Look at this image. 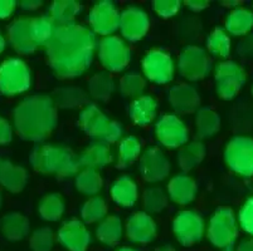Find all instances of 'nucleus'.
I'll use <instances>...</instances> for the list:
<instances>
[{
    "label": "nucleus",
    "instance_id": "ea45409f",
    "mask_svg": "<svg viewBox=\"0 0 253 251\" xmlns=\"http://www.w3.org/2000/svg\"><path fill=\"white\" fill-rule=\"evenodd\" d=\"M146 78L137 72H128L125 73L123 77L120 78L119 89L124 97L126 98H139L144 96V92L146 89Z\"/></svg>",
    "mask_w": 253,
    "mask_h": 251
},
{
    "label": "nucleus",
    "instance_id": "58836bf2",
    "mask_svg": "<svg viewBox=\"0 0 253 251\" xmlns=\"http://www.w3.org/2000/svg\"><path fill=\"white\" fill-rule=\"evenodd\" d=\"M107 202L102 196H92L81 207V218L84 224H98L107 216Z\"/></svg>",
    "mask_w": 253,
    "mask_h": 251
},
{
    "label": "nucleus",
    "instance_id": "f03ea898",
    "mask_svg": "<svg viewBox=\"0 0 253 251\" xmlns=\"http://www.w3.org/2000/svg\"><path fill=\"white\" fill-rule=\"evenodd\" d=\"M58 122L57 107L52 97L34 94L15 107L13 124L18 135L27 141L41 142L49 137Z\"/></svg>",
    "mask_w": 253,
    "mask_h": 251
},
{
    "label": "nucleus",
    "instance_id": "13d9d810",
    "mask_svg": "<svg viewBox=\"0 0 253 251\" xmlns=\"http://www.w3.org/2000/svg\"><path fill=\"white\" fill-rule=\"evenodd\" d=\"M1 204H3V193L0 191V206H1Z\"/></svg>",
    "mask_w": 253,
    "mask_h": 251
},
{
    "label": "nucleus",
    "instance_id": "0eeeda50",
    "mask_svg": "<svg viewBox=\"0 0 253 251\" xmlns=\"http://www.w3.org/2000/svg\"><path fill=\"white\" fill-rule=\"evenodd\" d=\"M31 86V69L23 59L9 58L0 64V93L14 97L25 93Z\"/></svg>",
    "mask_w": 253,
    "mask_h": 251
},
{
    "label": "nucleus",
    "instance_id": "393cba45",
    "mask_svg": "<svg viewBox=\"0 0 253 251\" xmlns=\"http://www.w3.org/2000/svg\"><path fill=\"white\" fill-rule=\"evenodd\" d=\"M111 199L121 207H132L139 200V187L132 177L124 175L112 183Z\"/></svg>",
    "mask_w": 253,
    "mask_h": 251
},
{
    "label": "nucleus",
    "instance_id": "c9c22d12",
    "mask_svg": "<svg viewBox=\"0 0 253 251\" xmlns=\"http://www.w3.org/2000/svg\"><path fill=\"white\" fill-rule=\"evenodd\" d=\"M103 187L102 176L97 170L81 169L76 176V188L86 196H97Z\"/></svg>",
    "mask_w": 253,
    "mask_h": 251
},
{
    "label": "nucleus",
    "instance_id": "2f4dec72",
    "mask_svg": "<svg viewBox=\"0 0 253 251\" xmlns=\"http://www.w3.org/2000/svg\"><path fill=\"white\" fill-rule=\"evenodd\" d=\"M81 10L82 5L77 0H56L49 6V17L57 25L71 24Z\"/></svg>",
    "mask_w": 253,
    "mask_h": 251
},
{
    "label": "nucleus",
    "instance_id": "a211bd4d",
    "mask_svg": "<svg viewBox=\"0 0 253 251\" xmlns=\"http://www.w3.org/2000/svg\"><path fill=\"white\" fill-rule=\"evenodd\" d=\"M126 238L134 244H149L155 240L158 225L148 213H135L127 218L125 225Z\"/></svg>",
    "mask_w": 253,
    "mask_h": 251
},
{
    "label": "nucleus",
    "instance_id": "dca6fc26",
    "mask_svg": "<svg viewBox=\"0 0 253 251\" xmlns=\"http://www.w3.org/2000/svg\"><path fill=\"white\" fill-rule=\"evenodd\" d=\"M150 28L148 13L142 8L131 5L120 14V28L123 39L128 41H139L144 38Z\"/></svg>",
    "mask_w": 253,
    "mask_h": 251
},
{
    "label": "nucleus",
    "instance_id": "aec40b11",
    "mask_svg": "<svg viewBox=\"0 0 253 251\" xmlns=\"http://www.w3.org/2000/svg\"><path fill=\"white\" fill-rule=\"evenodd\" d=\"M31 23L32 18H18L8 28L9 43L19 54H31L38 49L32 38Z\"/></svg>",
    "mask_w": 253,
    "mask_h": 251
},
{
    "label": "nucleus",
    "instance_id": "6e6d98bb",
    "mask_svg": "<svg viewBox=\"0 0 253 251\" xmlns=\"http://www.w3.org/2000/svg\"><path fill=\"white\" fill-rule=\"evenodd\" d=\"M116 251H137L136 249H132V248H120L117 249Z\"/></svg>",
    "mask_w": 253,
    "mask_h": 251
},
{
    "label": "nucleus",
    "instance_id": "de8ad7c7",
    "mask_svg": "<svg viewBox=\"0 0 253 251\" xmlns=\"http://www.w3.org/2000/svg\"><path fill=\"white\" fill-rule=\"evenodd\" d=\"M17 3L14 0H0V19H6L14 13Z\"/></svg>",
    "mask_w": 253,
    "mask_h": 251
},
{
    "label": "nucleus",
    "instance_id": "a878e982",
    "mask_svg": "<svg viewBox=\"0 0 253 251\" xmlns=\"http://www.w3.org/2000/svg\"><path fill=\"white\" fill-rule=\"evenodd\" d=\"M224 29L229 36H246L253 31V11L245 6L232 9L224 22Z\"/></svg>",
    "mask_w": 253,
    "mask_h": 251
},
{
    "label": "nucleus",
    "instance_id": "72a5a7b5",
    "mask_svg": "<svg viewBox=\"0 0 253 251\" xmlns=\"http://www.w3.org/2000/svg\"><path fill=\"white\" fill-rule=\"evenodd\" d=\"M58 25L53 22L49 15H41V17L32 18L31 32L34 44L37 48H45L49 41L52 40L53 36L56 33Z\"/></svg>",
    "mask_w": 253,
    "mask_h": 251
},
{
    "label": "nucleus",
    "instance_id": "f8f14e48",
    "mask_svg": "<svg viewBox=\"0 0 253 251\" xmlns=\"http://www.w3.org/2000/svg\"><path fill=\"white\" fill-rule=\"evenodd\" d=\"M155 136L162 146L175 149L188 143L189 130L178 114L167 113L156 121Z\"/></svg>",
    "mask_w": 253,
    "mask_h": 251
},
{
    "label": "nucleus",
    "instance_id": "b1692460",
    "mask_svg": "<svg viewBox=\"0 0 253 251\" xmlns=\"http://www.w3.org/2000/svg\"><path fill=\"white\" fill-rule=\"evenodd\" d=\"M128 114L132 123L139 127L149 126L158 116V102L153 96L144 94L132 100L128 108Z\"/></svg>",
    "mask_w": 253,
    "mask_h": 251
},
{
    "label": "nucleus",
    "instance_id": "bb28decb",
    "mask_svg": "<svg viewBox=\"0 0 253 251\" xmlns=\"http://www.w3.org/2000/svg\"><path fill=\"white\" fill-rule=\"evenodd\" d=\"M125 232L123 220L117 215H107L96 227V238L106 246H115L121 241Z\"/></svg>",
    "mask_w": 253,
    "mask_h": 251
},
{
    "label": "nucleus",
    "instance_id": "79ce46f5",
    "mask_svg": "<svg viewBox=\"0 0 253 251\" xmlns=\"http://www.w3.org/2000/svg\"><path fill=\"white\" fill-rule=\"evenodd\" d=\"M54 232L49 227H39L33 231L29 240L32 251H52L54 246Z\"/></svg>",
    "mask_w": 253,
    "mask_h": 251
},
{
    "label": "nucleus",
    "instance_id": "cd10ccee",
    "mask_svg": "<svg viewBox=\"0 0 253 251\" xmlns=\"http://www.w3.org/2000/svg\"><path fill=\"white\" fill-rule=\"evenodd\" d=\"M0 230L5 239L10 241H19L27 238L31 230L27 216L19 213H10L3 216L0 221Z\"/></svg>",
    "mask_w": 253,
    "mask_h": 251
},
{
    "label": "nucleus",
    "instance_id": "4468645a",
    "mask_svg": "<svg viewBox=\"0 0 253 251\" xmlns=\"http://www.w3.org/2000/svg\"><path fill=\"white\" fill-rule=\"evenodd\" d=\"M120 11L115 3L110 0H100L92 6L88 14L91 31L97 36H114L120 28Z\"/></svg>",
    "mask_w": 253,
    "mask_h": 251
},
{
    "label": "nucleus",
    "instance_id": "412c9836",
    "mask_svg": "<svg viewBox=\"0 0 253 251\" xmlns=\"http://www.w3.org/2000/svg\"><path fill=\"white\" fill-rule=\"evenodd\" d=\"M167 193L174 204L185 206L192 204L197 197L198 185L188 174H178L169 179Z\"/></svg>",
    "mask_w": 253,
    "mask_h": 251
},
{
    "label": "nucleus",
    "instance_id": "2eb2a0df",
    "mask_svg": "<svg viewBox=\"0 0 253 251\" xmlns=\"http://www.w3.org/2000/svg\"><path fill=\"white\" fill-rule=\"evenodd\" d=\"M170 161L159 147H149L140 157V174L149 183H159L170 175Z\"/></svg>",
    "mask_w": 253,
    "mask_h": 251
},
{
    "label": "nucleus",
    "instance_id": "6ab92c4d",
    "mask_svg": "<svg viewBox=\"0 0 253 251\" xmlns=\"http://www.w3.org/2000/svg\"><path fill=\"white\" fill-rule=\"evenodd\" d=\"M168 100L172 109L179 114H190L194 112L197 113L202 102L198 89L189 83L172 86L168 94Z\"/></svg>",
    "mask_w": 253,
    "mask_h": 251
},
{
    "label": "nucleus",
    "instance_id": "5701e85b",
    "mask_svg": "<svg viewBox=\"0 0 253 251\" xmlns=\"http://www.w3.org/2000/svg\"><path fill=\"white\" fill-rule=\"evenodd\" d=\"M28 182V172L22 166L14 165L8 160L0 162V185L11 193L24 190Z\"/></svg>",
    "mask_w": 253,
    "mask_h": 251
},
{
    "label": "nucleus",
    "instance_id": "f257e3e1",
    "mask_svg": "<svg viewBox=\"0 0 253 251\" xmlns=\"http://www.w3.org/2000/svg\"><path fill=\"white\" fill-rule=\"evenodd\" d=\"M96 34L78 23L58 25L45 47L53 73L61 79H72L84 74L97 52Z\"/></svg>",
    "mask_w": 253,
    "mask_h": 251
},
{
    "label": "nucleus",
    "instance_id": "4c0bfd02",
    "mask_svg": "<svg viewBox=\"0 0 253 251\" xmlns=\"http://www.w3.org/2000/svg\"><path fill=\"white\" fill-rule=\"evenodd\" d=\"M207 48H208L209 54L227 61L232 52L231 36L223 28H215L208 36Z\"/></svg>",
    "mask_w": 253,
    "mask_h": 251
},
{
    "label": "nucleus",
    "instance_id": "3c124183",
    "mask_svg": "<svg viewBox=\"0 0 253 251\" xmlns=\"http://www.w3.org/2000/svg\"><path fill=\"white\" fill-rule=\"evenodd\" d=\"M237 251H253V238H248L239 243Z\"/></svg>",
    "mask_w": 253,
    "mask_h": 251
},
{
    "label": "nucleus",
    "instance_id": "f3484780",
    "mask_svg": "<svg viewBox=\"0 0 253 251\" xmlns=\"http://www.w3.org/2000/svg\"><path fill=\"white\" fill-rule=\"evenodd\" d=\"M57 240L68 251H87L92 238L84 221L72 218L59 227Z\"/></svg>",
    "mask_w": 253,
    "mask_h": 251
},
{
    "label": "nucleus",
    "instance_id": "39448f33",
    "mask_svg": "<svg viewBox=\"0 0 253 251\" xmlns=\"http://www.w3.org/2000/svg\"><path fill=\"white\" fill-rule=\"evenodd\" d=\"M213 246L227 249L234 245L239 235L238 217L229 207H220L211 215L206 231Z\"/></svg>",
    "mask_w": 253,
    "mask_h": 251
},
{
    "label": "nucleus",
    "instance_id": "a19ab883",
    "mask_svg": "<svg viewBox=\"0 0 253 251\" xmlns=\"http://www.w3.org/2000/svg\"><path fill=\"white\" fill-rule=\"evenodd\" d=\"M169 202V196L167 191L158 186H151L146 188L142 195V205H144L145 213L159 214L165 210Z\"/></svg>",
    "mask_w": 253,
    "mask_h": 251
},
{
    "label": "nucleus",
    "instance_id": "864d4df0",
    "mask_svg": "<svg viewBox=\"0 0 253 251\" xmlns=\"http://www.w3.org/2000/svg\"><path fill=\"white\" fill-rule=\"evenodd\" d=\"M5 45H6V40L5 38H4L3 34H1V32H0V54L3 53L4 49H5Z\"/></svg>",
    "mask_w": 253,
    "mask_h": 251
},
{
    "label": "nucleus",
    "instance_id": "49530a36",
    "mask_svg": "<svg viewBox=\"0 0 253 251\" xmlns=\"http://www.w3.org/2000/svg\"><path fill=\"white\" fill-rule=\"evenodd\" d=\"M13 140V128L5 118L0 117V144H8Z\"/></svg>",
    "mask_w": 253,
    "mask_h": 251
},
{
    "label": "nucleus",
    "instance_id": "052dcab7",
    "mask_svg": "<svg viewBox=\"0 0 253 251\" xmlns=\"http://www.w3.org/2000/svg\"><path fill=\"white\" fill-rule=\"evenodd\" d=\"M0 162H1V158H0Z\"/></svg>",
    "mask_w": 253,
    "mask_h": 251
},
{
    "label": "nucleus",
    "instance_id": "e433bc0d",
    "mask_svg": "<svg viewBox=\"0 0 253 251\" xmlns=\"http://www.w3.org/2000/svg\"><path fill=\"white\" fill-rule=\"evenodd\" d=\"M64 209L66 204L63 196L56 192L45 195L38 205V213L41 217L49 222L61 220L64 214Z\"/></svg>",
    "mask_w": 253,
    "mask_h": 251
},
{
    "label": "nucleus",
    "instance_id": "bf43d9fd",
    "mask_svg": "<svg viewBox=\"0 0 253 251\" xmlns=\"http://www.w3.org/2000/svg\"><path fill=\"white\" fill-rule=\"evenodd\" d=\"M251 92H252V97H253V86H252V91H251Z\"/></svg>",
    "mask_w": 253,
    "mask_h": 251
},
{
    "label": "nucleus",
    "instance_id": "4d7b16f0",
    "mask_svg": "<svg viewBox=\"0 0 253 251\" xmlns=\"http://www.w3.org/2000/svg\"><path fill=\"white\" fill-rule=\"evenodd\" d=\"M222 251H237L236 249L233 248V246H231V248H227V249H222Z\"/></svg>",
    "mask_w": 253,
    "mask_h": 251
},
{
    "label": "nucleus",
    "instance_id": "37998d69",
    "mask_svg": "<svg viewBox=\"0 0 253 251\" xmlns=\"http://www.w3.org/2000/svg\"><path fill=\"white\" fill-rule=\"evenodd\" d=\"M237 217H238L239 229H242L246 234L251 235L253 238V196L248 197L243 202Z\"/></svg>",
    "mask_w": 253,
    "mask_h": 251
},
{
    "label": "nucleus",
    "instance_id": "c85d7f7f",
    "mask_svg": "<svg viewBox=\"0 0 253 251\" xmlns=\"http://www.w3.org/2000/svg\"><path fill=\"white\" fill-rule=\"evenodd\" d=\"M52 100L57 108L76 109L88 105V94L78 87H61L53 92Z\"/></svg>",
    "mask_w": 253,
    "mask_h": 251
},
{
    "label": "nucleus",
    "instance_id": "9d476101",
    "mask_svg": "<svg viewBox=\"0 0 253 251\" xmlns=\"http://www.w3.org/2000/svg\"><path fill=\"white\" fill-rule=\"evenodd\" d=\"M176 68L181 77L190 82L204 79L211 72V55L202 47L188 45L179 54Z\"/></svg>",
    "mask_w": 253,
    "mask_h": 251
},
{
    "label": "nucleus",
    "instance_id": "8fccbe9b",
    "mask_svg": "<svg viewBox=\"0 0 253 251\" xmlns=\"http://www.w3.org/2000/svg\"><path fill=\"white\" fill-rule=\"evenodd\" d=\"M42 5L43 1H41V0H22V1H19L20 8L28 11L37 10V9H39Z\"/></svg>",
    "mask_w": 253,
    "mask_h": 251
},
{
    "label": "nucleus",
    "instance_id": "5fc2aeb1",
    "mask_svg": "<svg viewBox=\"0 0 253 251\" xmlns=\"http://www.w3.org/2000/svg\"><path fill=\"white\" fill-rule=\"evenodd\" d=\"M154 251H176V250L172 248V246L167 245V246H162V248H158L156 250H154Z\"/></svg>",
    "mask_w": 253,
    "mask_h": 251
},
{
    "label": "nucleus",
    "instance_id": "423d86ee",
    "mask_svg": "<svg viewBox=\"0 0 253 251\" xmlns=\"http://www.w3.org/2000/svg\"><path fill=\"white\" fill-rule=\"evenodd\" d=\"M224 162L233 174L243 179L253 177V138L234 136L225 144Z\"/></svg>",
    "mask_w": 253,
    "mask_h": 251
},
{
    "label": "nucleus",
    "instance_id": "f704fd0d",
    "mask_svg": "<svg viewBox=\"0 0 253 251\" xmlns=\"http://www.w3.org/2000/svg\"><path fill=\"white\" fill-rule=\"evenodd\" d=\"M115 92V79L109 72H97L88 80V94L96 101L106 102Z\"/></svg>",
    "mask_w": 253,
    "mask_h": 251
},
{
    "label": "nucleus",
    "instance_id": "ddd939ff",
    "mask_svg": "<svg viewBox=\"0 0 253 251\" xmlns=\"http://www.w3.org/2000/svg\"><path fill=\"white\" fill-rule=\"evenodd\" d=\"M207 225L204 218L193 210L178 213L172 221V232L183 246H192L204 238Z\"/></svg>",
    "mask_w": 253,
    "mask_h": 251
},
{
    "label": "nucleus",
    "instance_id": "20e7f679",
    "mask_svg": "<svg viewBox=\"0 0 253 251\" xmlns=\"http://www.w3.org/2000/svg\"><path fill=\"white\" fill-rule=\"evenodd\" d=\"M78 122L82 130L96 142L111 144L120 142L124 138L123 126L106 116L105 112L95 103H88L82 108Z\"/></svg>",
    "mask_w": 253,
    "mask_h": 251
},
{
    "label": "nucleus",
    "instance_id": "603ef678",
    "mask_svg": "<svg viewBox=\"0 0 253 251\" xmlns=\"http://www.w3.org/2000/svg\"><path fill=\"white\" fill-rule=\"evenodd\" d=\"M241 4V1H222V5L229 6V8H238V5Z\"/></svg>",
    "mask_w": 253,
    "mask_h": 251
},
{
    "label": "nucleus",
    "instance_id": "473e14b6",
    "mask_svg": "<svg viewBox=\"0 0 253 251\" xmlns=\"http://www.w3.org/2000/svg\"><path fill=\"white\" fill-rule=\"evenodd\" d=\"M141 142L135 136H126L119 142L116 166L119 169H127L139 157H141Z\"/></svg>",
    "mask_w": 253,
    "mask_h": 251
},
{
    "label": "nucleus",
    "instance_id": "c756f323",
    "mask_svg": "<svg viewBox=\"0 0 253 251\" xmlns=\"http://www.w3.org/2000/svg\"><path fill=\"white\" fill-rule=\"evenodd\" d=\"M207 149L203 142L192 141L180 147L178 153V165L184 174L190 172L203 162Z\"/></svg>",
    "mask_w": 253,
    "mask_h": 251
},
{
    "label": "nucleus",
    "instance_id": "7ed1b4c3",
    "mask_svg": "<svg viewBox=\"0 0 253 251\" xmlns=\"http://www.w3.org/2000/svg\"><path fill=\"white\" fill-rule=\"evenodd\" d=\"M31 165L38 174L54 175L59 179L77 176L81 171L78 156L62 144L43 143L36 146L31 153Z\"/></svg>",
    "mask_w": 253,
    "mask_h": 251
},
{
    "label": "nucleus",
    "instance_id": "a18cd8bd",
    "mask_svg": "<svg viewBox=\"0 0 253 251\" xmlns=\"http://www.w3.org/2000/svg\"><path fill=\"white\" fill-rule=\"evenodd\" d=\"M237 52L242 57H247V58H252L253 57V32L247 34L241 39V41L237 45Z\"/></svg>",
    "mask_w": 253,
    "mask_h": 251
},
{
    "label": "nucleus",
    "instance_id": "7c9ffc66",
    "mask_svg": "<svg viewBox=\"0 0 253 251\" xmlns=\"http://www.w3.org/2000/svg\"><path fill=\"white\" fill-rule=\"evenodd\" d=\"M220 130L219 114L211 108H199L195 113V132L201 140L214 137Z\"/></svg>",
    "mask_w": 253,
    "mask_h": 251
},
{
    "label": "nucleus",
    "instance_id": "1a4fd4ad",
    "mask_svg": "<svg viewBox=\"0 0 253 251\" xmlns=\"http://www.w3.org/2000/svg\"><path fill=\"white\" fill-rule=\"evenodd\" d=\"M215 88L219 98L224 101L233 100L241 92L247 80L243 67L234 61H222L214 68Z\"/></svg>",
    "mask_w": 253,
    "mask_h": 251
},
{
    "label": "nucleus",
    "instance_id": "4be33fe9",
    "mask_svg": "<svg viewBox=\"0 0 253 251\" xmlns=\"http://www.w3.org/2000/svg\"><path fill=\"white\" fill-rule=\"evenodd\" d=\"M81 169L101 170L109 166L114 160L111 147L105 142H93L78 156Z\"/></svg>",
    "mask_w": 253,
    "mask_h": 251
},
{
    "label": "nucleus",
    "instance_id": "c03bdc74",
    "mask_svg": "<svg viewBox=\"0 0 253 251\" xmlns=\"http://www.w3.org/2000/svg\"><path fill=\"white\" fill-rule=\"evenodd\" d=\"M181 5L183 4L179 0H154L153 1L154 11L164 19L175 17L180 11Z\"/></svg>",
    "mask_w": 253,
    "mask_h": 251
},
{
    "label": "nucleus",
    "instance_id": "6e6552de",
    "mask_svg": "<svg viewBox=\"0 0 253 251\" xmlns=\"http://www.w3.org/2000/svg\"><path fill=\"white\" fill-rule=\"evenodd\" d=\"M97 57L106 72L119 73L128 66L131 50L125 39L117 36H103L97 43Z\"/></svg>",
    "mask_w": 253,
    "mask_h": 251
},
{
    "label": "nucleus",
    "instance_id": "09e8293b",
    "mask_svg": "<svg viewBox=\"0 0 253 251\" xmlns=\"http://www.w3.org/2000/svg\"><path fill=\"white\" fill-rule=\"evenodd\" d=\"M184 4L186 5V8L190 9L192 11H195V13L204 10L209 6L208 0H186Z\"/></svg>",
    "mask_w": 253,
    "mask_h": 251
},
{
    "label": "nucleus",
    "instance_id": "9b49d317",
    "mask_svg": "<svg viewBox=\"0 0 253 251\" xmlns=\"http://www.w3.org/2000/svg\"><path fill=\"white\" fill-rule=\"evenodd\" d=\"M142 73L146 80L156 84H168L174 79L176 64L171 55L162 49H151L141 62Z\"/></svg>",
    "mask_w": 253,
    "mask_h": 251
}]
</instances>
